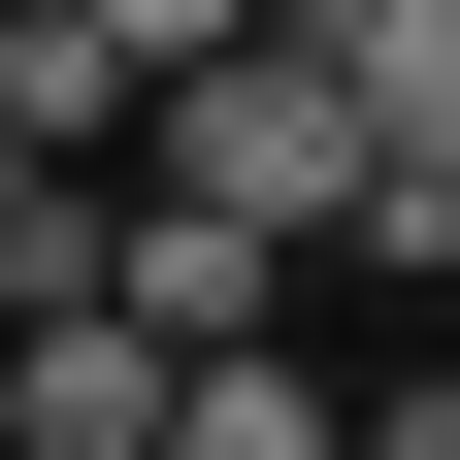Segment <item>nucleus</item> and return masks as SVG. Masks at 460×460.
I'll return each mask as SVG.
<instances>
[{"label": "nucleus", "instance_id": "obj_1", "mask_svg": "<svg viewBox=\"0 0 460 460\" xmlns=\"http://www.w3.org/2000/svg\"><path fill=\"white\" fill-rule=\"evenodd\" d=\"M0 460H164V362L99 296H0Z\"/></svg>", "mask_w": 460, "mask_h": 460}, {"label": "nucleus", "instance_id": "obj_2", "mask_svg": "<svg viewBox=\"0 0 460 460\" xmlns=\"http://www.w3.org/2000/svg\"><path fill=\"white\" fill-rule=\"evenodd\" d=\"M164 460H329V394L296 362H164Z\"/></svg>", "mask_w": 460, "mask_h": 460}, {"label": "nucleus", "instance_id": "obj_3", "mask_svg": "<svg viewBox=\"0 0 460 460\" xmlns=\"http://www.w3.org/2000/svg\"><path fill=\"white\" fill-rule=\"evenodd\" d=\"M66 33H99V99H164V66H230L263 0H66Z\"/></svg>", "mask_w": 460, "mask_h": 460}, {"label": "nucleus", "instance_id": "obj_4", "mask_svg": "<svg viewBox=\"0 0 460 460\" xmlns=\"http://www.w3.org/2000/svg\"><path fill=\"white\" fill-rule=\"evenodd\" d=\"M0 296H66V198H33V164H0Z\"/></svg>", "mask_w": 460, "mask_h": 460}, {"label": "nucleus", "instance_id": "obj_5", "mask_svg": "<svg viewBox=\"0 0 460 460\" xmlns=\"http://www.w3.org/2000/svg\"><path fill=\"white\" fill-rule=\"evenodd\" d=\"M329 460H460V394H394V428H329Z\"/></svg>", "mask_w": 460, "mask_h": 460}]
</instances>
